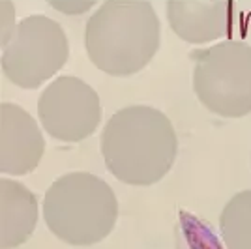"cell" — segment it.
<instances>
[{
    "label": "cell",
    "mask_w": 251,
    "mask_h": 249,
    "mask_svg": "<svg viewBox=\"0 0 251 249\" xmlns=\"http://www.w3.org/2000/svg\"><path fill=\"white\" fill-rule=\"evenodd\" d=\"M100 146L105 167L116 180L129 186H152L173 169L178 141L161 111L129 105L107 120Z\"/></svg>",
    "instance_id": "obj_1"
},
{
    "label": "cell",
    "mask_w": 251,
    "mask_h": 249,
    "mask_svg": "<svg viewBox=\"0 0 251 249\" xmlns=\"http://www.w3.org/2000/svg\"><path fill=\"white\" fill-rule=\"evenodd\" d=\"M159 43L161 25L148 0H107L86 21V54L98 70L113 77L145 70Z\"/></svg>",
    "instance_id": "obj_2"
},
{
    "label": "cell",
    "mask_w": 251,
    "mask_h": 249,
    "mask_svg": "<svg viewBox=\"0 0 251 249\" xmlns=\"http://www.w3.org/2000/svg\"><path fill=\"white\" fill-rule=\"evenodd\" d=\"M118 218L115 191L90 173H68L43 197V219L52 234L72 246H92L111 234Z\"/></svg>",
    "instance_id": "obj_3"
},
{
    "label": "cell",
    "mask_w": 251,
    "mask_h": 249,
    "mask_svg": "<svg viewBox=\"0 0 251 249\" xmlns=\"http://www.w3.org/2000/svg\"><path fill=\"white\" fill-rule=\"evenodd\" d=\"M193 90L208 111L223 118L251 113V45L225 40L191 52Z\"/></svg>",
    "instance_id": "obj_4"
},
{
    "label": "cell",
    "mask_w": 251,
    "mask_h": 249,
    "mask_svg": "<svg viewBox=\"0 0 251 249\" xmlns=\"http://www.w3.org/2000/svg\"><path fill=\"white\" fill-rule=\"evenodd\" d=\"M70 42L58 23L28 15L2 42V73L19 88L34 90L68 62Z\"/></svg>",
    "instance_id": "obj_5"
},
{
    "label": "cell",
    "mask_w": 251,
    "mask_h": 249,
    "mask_svg": "<svg viewBox=\"0 0 251 249\" xmlns=\"http://www.w3.org/2000/svg\"><path fill=\"white\" fill-rule=\"evenodd\" d=\"M38 118L52 139L81 143L100 125V96L79 77H56L38 100Z\"/></svg>",
    "instance_id": "obj_6"
},
{
    "label": "cell",
    "mask_w": 251,
    "mask_h": 249,
    "mask_svg": "<svg viewBox=\"0 0 251 249\" xmlns=\"http://www.w3.org/2000/svg\"><path fill=\"white\" fill-rule=\"evenodd\" d=\"M45 150L36 120L15 103L0 105V171L6 176L32 173Z\"/></svg>",
    "instance_id": "obj_7"
},
{
    "label": "cell",
    "mask_w": 251,
    "mask_h": 249,
    "mask_svg": "<svg viewBox=\"0 0 251 249\" xmlns=\"http://www.w3.org/2000/svg\"><path fill=\"white\" fill-rule=\"evenodd\" d=\"M165 10L173 32L193 45L218 42L232 28V0H169Z\"/></svg>",
    "instance_id": "obj_8"
},
{
    "label": "cell",
    "mask_w": 251,
    "mask_h": 249,
    "mask_svg": "<svg viewBox=\"0 0 251 249\" xmlns=\"http://www.w3.org/2000/svg\"><path fill=\"white\" fill-rule=\"evenodd\" d=\"M0 248L13 249L25 244L38 223V202L26 187L8 180H0Z\"/></svg>",
    "instance_id": "obj_9"
},
{
    "label": "cell",
    "mask_w": 251,
    "mask_h": 249,
    "mask_svg": "<svg viewBox=\"0 0 251 249\" xmlns=\"http://www.w3.org/2000/svg\"><path fill=\"white\" fill-rule=\"evenodd\" d=\"M220 230L227 249H251V189L236 193L225 204Z\"/></svg>",
    "instance_id": "obj_10"
},
{
    "label": "cell",
    "mask_w": 251,
    "mask_h": 249,
    "mask_svg": "<svg viewBox=\"0 0 251 249\" xmlns=\"http://www.w3.org/2000/svg\"><path fill=\"white\" fill-rule=\"evenodd\" d=\"M51 4H52V8L64 11L66 15H77V13L86 11L88 8L94 6L92 0H81V2H79V0H52Z\"/></svg>",
    "instance_id": "obj_11"
}]
</instances>
